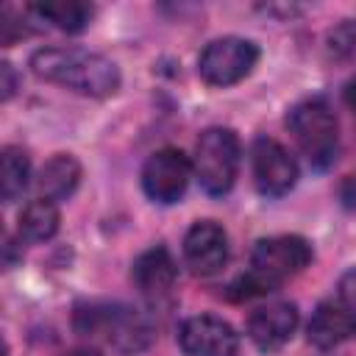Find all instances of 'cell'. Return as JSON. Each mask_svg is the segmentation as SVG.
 I'll return each mask as SVG.
<instances>
[{
  "mask_svg": "<svg viewBox=\"0 0 356 356\" xmlns=\"http://www.w3.org/2000/svg\"><path fill=\"white\" fill-rule=\"evenodd\" d=\"M345 103H348V106L356 111V75H353V78L345 83Z\"/></svg>",
  "mask_w": 356,
  "mask_h": 356,
  "instance_id": "obj_23",
  "label": "cell"
},
{
  "mask_svg": "<svg viewBox=\"0 0 356 356\" xmlns=\"http://www.w3.org/2000/svg\"><path fill=\"white\" fill-rule=\"evenodd\" d=\"M64 356H100L95 348H75V350H70V353H64Z\"/></svg>",
  "mask_w": 356,
  "mask_h": 356,
  "instance_id": "obj_24",
  "label": "cell"
},
{
  "mask_svg": "<svg viewBox=\"0 0 356 356\" xmlns=\"http://www.w3.org/2000/svg\"><path fill=\"white\" fill-rule=\"evenodd\" d=\"M239 136L231 128H206L195 145V175L206 195L220 197L234 186L239 170Z\"/></svg>",
  "mask_w": 356,
  "mask_h": 356,
  "instance_id": "obj_4",
  "label": "cell"
},
{
  "mask_svg": "<svg viewBox=\"0 0 356 356\" xmlns=\"http://www.w3.org/2000/svg\"><path fill=\"white\" fill-rule=\"evenodd\" d=\"M184 259L195 275H214L228 261V236L214 220H197L184 236Z\"/></svg>",
  "mask_w": 356,
  "mask_h": 356,
  "instance_id": "obj_10",
  "label": "cell"
},
{
  "mask_svg": "<svg viewBox=\"0 0 356 356\" xmlns=\"http://www.w3.org/2000/svg\"><path fill=\"white\" fill-rule=\"evenodd\" d=\"M131 278L136 284V289L147 298H164L175 278H178V267H175V259L167 248L156 245L150 250H145L136 261H134V270H131Z\"/></svg>",
  "mask_w": 356,
  "mask_h": 356,
  "instance_id": "obj_13",
  "label": "cell"
},
{
  "mask_svg": "<svg viewBox=\"0 0 356 356\" xmlns=\"http://www.w3.org/2000/svg\"><path fill=\"white\" fill-rule=\"evenodd\" d=\"M250 164H253V184L264 197H281L298 181L295 159L289 156V150L281 142H275L270 136H259L253 142Z\"/></svg>",
  "mask_w": 356,
  "mask_h": 356,
  "instance_id": "obj_8",
  "label": "cell"
},
{
  "mask_svg": "<svg viewBox=\"0 0 356 356\" xmlns=\"http://www.w3.org/2000/svg\"><path fill=\"white\" fill-rule=\"evenodd\" d=\"M192 178V164L178 147L156 150L142 167V189L156 203H175L186 192Z\"/></svg>",
  "mask_w": 356,
  "mask_h": 356,
  "instance_id": "obj_7",
  "label": "cell"
},
{
  "mask_svg": "<svg viewBox=\"0 0 356 356\" xmlns=\"http://www.w3.org/2000/svg\"><path fill=\"white\" fill-rule=\"evenodd\" d=\"M31 11L39 14L42 19L53 22L58 31H67V33H81L89 25L92 14H95L92 3H83V0H47V3H33Z\"/></svg>",
  "mask_w": 356,
  "mask_h": 356,
  "instance_id": "obj_16",
  "label": "cell"
},
{
  "mask_svg": "<svg viewBox=\"0 0 356 356\" xmlns=\"http://www.w3.org/2000/svg\"><path fill=\"white\" fill-rule=\"evenodd\" d=\"M31 181V159L22 147L8 145L0 156V184H3V200L14 203Z\"/></svg>",
  "mask_w": 356,
  "mask_h": 356,
  "instance_id": "obj_17",
  "label": "cell"
},
{
  "mask_svg": "<svg viewBox=\"0 0 356 356\" xmlns=\"http://www.w3.org/2000/svg\"><path fill=\"white\" fill-rule=\"evenodd\" d=\"M298 306L295 303H286V300H278V303H267V306H259L256 312H250L248 317V337L250 342L270 353V350H278L284 348L295 328H298Z\"/></svg>",
  "mask_w": 356,
  "mask_h": 356,
  "instance_id": "obj_11",
  "label": "cell"
},
{
  "mask_svg": "<svg viewBox=\"0 0 356 356\" xmlns=\"http://www.w3.org/2000/svg\"><path fill=\"white\" fill-rule=\"evenodd\" d=\"M31 70L44 81L86 97H108L120 89L117 64L83 47H42L31 56Z\"/></svg>",
  "mask_w": 356,
  "mask_h": 356,
  "instance_id": "obj_1",
  "label": "cell"
},
{
  "mask_svg": "<svg viewBox=\"0 0 356 356\" xmlns=\"http://www.w3.org/2000/svg\"><path fill=\"white\" fill-rule=\"evenodd\" d=\"M286 128L314 170H325L334 164L339 150V122L325 97L314 95L295 103L286 114Z\"/></svg>",
  "mask_w": 356,
  "mask_h": 356,
  "instance_id": "obj_3",
  "label": "cell"
},
{
  "mask_svg": "<svg viewBox=\"0 0 356 356\" xmlns=\"http://www.w3.org/2000/svg\"><path fill=\"white\" fill-rule=\"evenodd\" d=\"M0 95H3V100H8L11 95H14V89H17V75H14V67L8 64V61H3L0 64Z\"/></svg>",
  "mask_w": 356,
  "mask_h": 356,
  "instance_id": "obj_21",
  "label": "cell"
},
{
  "mask_svg": "<svg viewBox=\"0 0 356 356\" xmlns=\"http://www.w3.org/2000/svg\"><path fill=\"white\" fill-rule=\"evenodd\" d=\"M75 331L81 337H100L108 345L136 353L153 339L150 323L131 306L122 303H83L75 309Z\"/></svg>",
  "mask_w": 356,
  "mask_h": 356,
  "instance_id": "obj_2",
  "label": "cell"
},
{
  "mask_svg": "<svg viewBox=\"0 0 356 356\" xmlns=\"http://www.w3.org/2000/svg\"><path fill=\"white\" fill-rule=\"evenodd\" d=\"M81 184V164L75 156L70 153H56L53 159H47L36 175V189L39 197L47 200H67Z\"/></svg>",
  "mask_w": 356,
  "mask_h": 356,
  "instance_id": "obj_14",
  "label": "cell"
},
{
  "mask_svg": "<svg viewBox=\"0 0 356 356\" xmlns=\"http://www.w3.org/2000/svg\"><path fill=\"white\" fill-rule=\"evenodd\" d=\"M309 342L320 350H331L356 337V314L342 300H323L309 320Z\"/></svg>",
  "mask_w": 356,
  "mask_h": 356,
  "instance_id": "obj_12",
  "label": "cell"
},
{
  "mask_svg": "<svg viewBox=\"0 0 356 356\" xmlns=\"http://www.w3.org/2000/svg\"><path fill=\"white\" fill-rule=\"evenodd\" d=\"M339 200H342L345 209L356 211V172L342 181V186H339Z\"/></svg>",
  "mask_w": 356,
  "mask_h": 356,
  "instance_id": "obj_22",
  "label": "cell"
},
{
  "mask_svg": "<svg viewBox=\"0 0 356 356\" xmlns=\"http://www.w3.org/2000/svg\"><path fill=\"white\" fill-rule=\"evenodd\" d=\"M309 261H312V245L295 234L259 239L253 245V253H250V270L256 275H261L275 289L286 278L303 273L309 267Z\"/></svg>",
  "mask_w": 356,
  "mask_h": 356,
  "instance_id": "obj_5",
  "label": "cell"
},
{
  "mask_svg": "<svg viewBox=\"0 0 356 356\" xmlns=\"http://www.w3.org/2000/svg\"><path fill=\"white\" fill-rule=\"evenodd\" d=\"M259 61V47L242 36H222L203 47L197 72L211 86H231L242 81Z\"/></svg>",
  "mask_w": 356,
  "mask_h": 356,
  "instance_id": "obj_6",
  "label": "cell"
},
{
  "mask_svg": "<svg viewBox=\"0 0 356 356\" xmlns=\"http://www.w3.org/2000/svg\"><path fill=\"white\" fill-rule=\"evenodd\" d=\"M273 289H275V286H270L261 275H256L253 270H248L245 275H239V278H234V281L228 284L225 295H228V300H250V298L267 295V292H273Z\"/></svg>",
  "mask_w": 356,
  "mask_h": 356,
  "instance_id": "obj_19",
  "label": "cell"
},
{
  "mask_svg": "<svg viewBox=\"0 0 356 356\" xmlns=\"http://www.w3.org/2000/svg\"><path fill=\"white\" fill-rule=\"evenodd\" d=\"M339 300L356 314V267L339 278Z\"/></svg>",
  "mask_w": 356,
  "mask_h": 356,
  "instance_id": "obj_20",
  "label": "cell"
},
{
  "mask_svg": "<svg viewBox=\"0 0 356 356\" xmlns=\"http://www.w3.org/2000/svg\"><path fill=\"white\" fill-rule=\"evenodd\" d=\"M325 53L337 64H356V19H342L328 31Z\"/></svg>",
  "mask_w": 356,
  "mask_h": 356,
  "instance_id": "obj_18",
  "label": "cell"
},
{
  "mask_svg": "<svg viewBox=\"0 0 356 356\" xmlns=\"http://www.w3.org/2000/svg\"><path fill=\"white\" fill-rule=\"evenodd\" d=\"M58 222H61V214H58V206L47 197H36L31 200L22 211H19V220H17V231L22 239L28 242H47L56 236L58 231Z\"/></svg>",
  "mask_w": 356,
  "mask_h": 356,
  "instance_id": "obj_15",
  "label": "cell"
},
{
  "mask_svg": "<svg viewBox=\"0 0 356 356\" xmlns=\"http://www.w3.org/2000/svg\"><path fill=\"white\" fill-rule=\"evenodd\" d=\"M178 342L186 356H236L239 350L236 331L214 314L184 320L178 328Z\"/></svg>",
  "mask_w": 356,
  "mask_h": 356,
  "instance_id": "obj_9",
  "label": "cell"
}]
</instances>
